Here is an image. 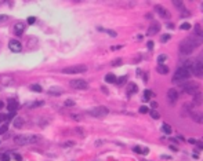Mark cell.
I'll use <instances>...</instances> for the list:
<instances>
[{"mask_svg":"<svg viewBox=\"0 0 203 161\" xmlns=\"http://www.w3.org/2000/svg\"><path fill=\"white\" fill-rule=\"evenodd\" d=\"M203 44V39L198 36H193V35H191V36L185 37L182 39L180 44H178V51H180V54L181 55H191L196 47L199 46H202Z\"/></svg>","mask_w":203,"mask_h":161,"instance_id":"cell-1","label":"cell"},{"mask_svg":"<svg viewBox=\"0 0 203 161\" xmlns=\"http://www.w3.org/2000/svg\"><path fill=\"white\" fill-rule=\"evenodd\" d=\"M191 74L196 76L199 79H203V54L198 56V58H193L192 61V65L189 68Z\"/></svg>","mask_w":203,"mask_h":161,"instance_id":"cell-2","label":"cell"},{"mask_svg":"<svg viewBox=\"0 0 203 161\" xmlns=\"http://www.w3.org/2000/svg\"><path fill=\"white\" fill-rule=\"evenodd\" d=\"M191 77V72L184 66H180V68L176 70V73L173 74V83L174 84H184L185 81Z\"/></svg>","mask_w":203,"mask_h":161,"instance_id":"cell-3","label":"cell"},{"mask_svg":"<svg viewBox=\"0 0 203 161\" xmlns=\"http://www.w3.org/2000/svg\"><path fill=\"white\" fill-rule=\"evenodd\" d=\"M181 88H182V91L185 94L192 95V96L200 94V91H202V86L198 81H185L184 84H181Z\"/></svg>","mask_w":203,"mask_h":161,"instance_id":"cell-4","label":"cell"},{"mask_svg":"<svg viewBox=\"0 0 203 161\" xmlns=\"http://www.w3.org/2000/svg\"><path fill=\"white\" fill-rule=\"evenodd\" d=\"M40 141V138L38 135H32V134H26V135H17L14 138L15 145L19 146H25V145H33Z\"/></svg>","mask_w":203,"mask_h":161,"instance_id":"cell-5","label":"cell"},{"mask_svg":"<svg viewBox=\"0 0 203 161\" xmlns=\"http://www.w3.org/2000/svg\"><path fill=\"white\" fill-rule=\"evenodd\" d=\"M89 113L90 116H93V117H97V118H101V117H105V116H108L109 113V109L107 106H95V107H91L89 109Z\"/></svg>","mask_w":203,"mask_h":161,"instance_id":"cell-6","label":"cell"},{"mask_svg":"<svg viewBox=\"0 0 203 161\" xmlns=\"http://www.w3.org/2000/svg\"><path fill=\"white\" fill-rule=\"evenodd\" d=\"M87 70L86 65H75V66H68V68L62 69V73L65 74H77V73H84Z\"/></svg>","mask_w":203,"mask_h":161,"instance_id":"cell-7","label":"cell"},{"mask_svg":"<svg viewBox=\"0 0 203 161\" xmlns=\"http://www.w3.org/2000/svg\"><path fill=\"white\" fill-rule=\"evenodd\" d=\"M69 86L72 88H75V90H87L89 83L86 80H83V79H73V80H70Z\"/></svg>","mask_w":203,"mask_h":161,"instance_id":"cell-8","label":"cell"},{"mask_svg":"<svg viewBox=\"0 0 203 161\" xmlns=\"http://www.w3.org/2000/svg\"><path fill=\"white\" fill-rule=\"evenodd\" d=\"M155 11L159 14V17H162V18H165V19H169L172 17L170 11H169L165 6H160V4H156V6H155Z\"/></svg>","mask_w":203,"mask_h":161,"instance_id":"cell-9","label":"cell"},{"mask_svg":"<svg viewBox=\"0 0 203 161\" xmlns=\"http://www.w3.org/2000/svg\"><path fill=\"white\" fill-rule=\"evenodd\" d=\"M8 48L11 50L13 52H21V51H22V44L19 43L18 40L11 39V40L8 41Z\"/></svg>","mask_w":203,"mask_h":161,"instance_id":"cell-10","label":"cell"},{"mask_svg":"<svg viewBox=\"0 0 203 161\" xmlns=\"http://www.w3.org/2000/svg\"><path fill=\"white\" fill-rule=\"evenodd\" d=\"M167 99H169V102H170L172 105H174V103L177 102V99H178V91L176 90V88H170V90L167 91Z\"/></svg>","mask_w":203,"mask_h":161,"instance_id":"cell-11","label":"cell"},{"mask_svg":"<svg viewBox=\"0 0 203 161\" xmlns=\"http://www.w3.org/2000/svg\"><path fill=\"white\" fill-rule=\"evenodd\" d=\"M160 31V25L158 22H153L149 28H148V31H146V36H155L156 33H159Z\"/></svg>","mask_w":203,"mask_h":161,"instance_id":"cell-12","label":"cell"},{"mask_svg":"<svg viewBox=\"0 0 203 161\" xmlns=\"http://www.w3.org/2000/svg\"><path fill=\"white\" fill-rule=\"evenodd\" d=\"M191 118L199 124H203V111H191Z\"/></svg>","mask_w":203,"mask_h":161,"instance_id":"cell-13","label":"cell"},{"mask_svg":"<svg viewBox=\"0 0 203 161\" xmlns=\"http://www.w3.org/2000/svg\"><path fill=\"white\" fill-rule=\"evenodd\" d=\"M7 109L10 113H15V110L18 109V102L15 99H8V105H7Z\"/></svg>","mask_w":203,"mask_h":161,"instance_id":"cell-14","label":"cell"},{"mask_svg":"<svg viewBox=\"0 0 203 161\" xmlns=\"http://www.w3.org/2000/svg\"><path fill=\"white\" fill-rule=\"evenodd\" d=\"M137 91H138L137 84H134V83H128V86H127V95H128V96H131V95H134V94H137Z\"/></svg>","mask_w":203,"mask_h":161,"instance_id":"cell-15","label":"cell"},{"mask_svg":"<svg viewBox=\"0 0 203 161\" xmlns=\"http://www.w3.org/2000/svg\"><path fill=\"white\" fill-rule=\"evenodd\" d=\"M203 103V94H198V95H195L193 96V99H192V106H200Z\"/></svg>","mask_w":203,"mask_h":161,"instance_id":"cell-16","label":"cell"},{"mask_svg":"<svg viewBox=\"0 0 203 161\" xmlns=\"http://www.w3.org/2000/svg\"><path fill=\"white\" fill-rule=\"evenodd\" d=\"M193 36H198L200 37V39H203V28L200 26V25L195 24V28H193V33H192Z\"/></svg>","mask_w":203,"mask_h":161,"instance_id":"cell-17","label":"cell"},{"mask_svg":"<svg viewBox=\"0 0 203 161\" xmlns=\"http://www.w3.org/2000/svg\"><path fill=\"white\" fill-rule=\"evenodd\" d=\"M156 72H158L159 74H167V73H169V68H167L166 65H158Z\"/></svg>","mask_w":203,"mask_h":161,"instance_id":"cell-18","label":"cell"},{"mask_svg":"<svg viewBox=\"0 0 203 161\" xmlns=\"http://www.w3.org/2000/svg\"><path fill=\"white\" fill-rule=\"evenodd\" d=\"M14 29H15V33H17V35H21V33L24 32V29H25V25L22 24V22H18V24H15Z\"/></svg>","mask_w":203,"mask_h":161,"instance_id":"cell-19","label":"cell"},{"mask_svg":"<svg viewBox=\"0 0 203 161\" xmlns=\"http://www.w3.org/2000/svg\"><path fill=\"white\" fill-rule=\"evenodd\" d=\"M104 80L107 81V83H109V84H111V83H116V76H115L113 73H108L107 76H105Z\"/></svg>","mask_w":203,"mask_h":161,"instance_id":"cell-20","label":"cell"},{"mask_svg":"<svg viewBox=\"0 0 203 161\" xmlns=\"http://www.w3.org/2000/svg\"><path fill=\"white\" fill-rule=\"evenodd\" d=\"M47 92L50 94V95H61V94H62V90H61V88H55V87H53V88H50Z\"/></svg>","mask_w":203,"mask_h":161,"instance_id":"cell-21","label":"cell"},{"mask_svg":"<svg viewBox=\"0 0 203 161\" xmlns=\"http://www.w3.org/2000/svg\"><path fill=\"white\" fill-rule=\"evenodd\" d=\"M134 151H135V153H140V154H148V151H149V150H148V149H142V147H138V146H135V147L133 149Z\"/></svg>","mask_w":203,"mask_h":161,"instance_id":"cell-22","label":"cell"},{"mask_svg":"<svg viewBox=\"0 0 203 161\" xmlns=\"http://www.w3.org/2000/svg\"><path fill=\"white\" fill-rule=\"evenodd\" d=\"M13 124H14V127H15V128H21V127H22V124H24V118H21V117L15 118Z\"/></svg>","mask_w":203,"mask_h":161,"instance_id":"cell-23","label":"cell"},{"mask_svg":"<svg viewBox=\"0 0 203 161\" xmlns=\"http://www.w3.org/2000/svg\"><path fill=\"white\" fill-rule=\"evenodd\" d=\"M162 131H163L165 134H167V135H170V134H172V127H170L169 124H162Z\"/></svg>","mask_w":203,"mask_h":161,"instance_id":"cell-24","label":"cell"},{"mask_svg":"<svg viewBox=\"0 0 203 161\" xmlns=\"http://www.w3.org/2000/svg\"><path fill=\"white\" fill-rule=\"evenodd\" d=\"M97 29H98V31H101V32H107L111 37H116V36H118V33H116L115 31H111V29H102V28H97Z\"/></svg>","mask_w":203,"mask_h":161,"instance_id":"cell-25","label":"cell"},{"mask_svg":"<svg viewBox=\"0 0 203 161\" xmlns=\"http://www.w3.org/2000/svg\"><path fill=\"white\" fill-rule=\"evenodd\" d=\"M29 88H31L32 91H35V92H42V91H43V88L39 86V84H31Z\"/></svg>","mask_w":203,"mask_h":161,"instance_id":"cell-26","label":"cell"},{"mask_svg":"<svg viewBox=\"0 0 203 161\" xmlns=\"http://www.w3.org/2000/svg\"><path fill=\"white\" fill-rule=\"evenodd\" d=\"M173 4H174V6L177 7V8H180L181 11H182V10H185V6H184V3H182V1H178V0H174V1H173Z\"/></svg>","mask_w":203,"mask_h":161,"instance_id":"cell-27","label":"cell"},{"mask_svg":"<svg viewBox=\"0 0 203 161\" xmlns=\"http://www.w3.org/2000/svg\"><path fill=\"white\" fill-rule=\"evenodd\" d=\"M170 39H172V36L169 33H165V35H162V37H160V43H167Z\"/></svg>","mask_w":203,"mask_h":161,"instance_id":"cell-28","label":"cell"},{"mask_svg":"<svg viewBox=\"0 0 203 161\" xmlns=\"http://www.w3.org/2000/svg\"><path fill=\"white\" fill-rule=\"evenodd\" d=\"M167 59V55L166 54H160V55L158 56V62H159V65H163V62Z\"/></svg>","mask_w":203,"mask_h":161,"instance_id":"cell-29","label":"cell"},{"mask_svg":"<svg viewBox=\"0 0 203 161\" xmlns=\"http://www.w3.org/2000/svg\"><path fill=\"white\" fill-rule=\"evenodd\" d=\"M7 130H8V123H4L1 127H0V135H3V134H6Z\"/></svg>","mask_w":203,"mask_h":161,"instance_id":"cell-30","label":"cell"},{"mask_svg":"<svg viewBox=\"0 0 203 161\" xmlns=\"http://www.w3.org/2000/svg\"><path fill=\"white\" fill-rule=\"evenodd\" d=\"M43 105V102L42 101H36V102H33V103H28V107H38V106H42Z\"/></svg>","mask_w":203,"mask_h":161,"instance_id":"cell-31","label":"cell"},{"mask_svg":"<svg viewBox=\"0 0 203 161\" xmlns=\"http://www.w3.org/2000/svg\"><path fill=\"white\" fill-rule=\"evenodd\" d=\"M144 94H145V96H144V99H145V101H148L151 96H153V92L151 91V90H145V91H144Z\"/></svg>","mask_w":203,"mask_h":161,"instance_id":"cell-32","label":"cell"},{"mask_svg":"<svg viewBox=\"0 0 203 161\" xmlns=\"http://www.w3.org/2000/svg\"><path fill=\"white\" fill-rule=\"evenodd\" d=\"M180 29H181V31H188V29H191V24H188V22H184V24L180 26Z\"/></svg>","mask_w":203,"mask_h":161,"instance_id":"cell-33","label":"cell"},{"mask_svg":"<svg viewBox=\"0 0 203 161\" xmlns=\"http://www.w3.org/2000/svg\"><path fill=\"white\" fill-rule=\"evenodd\" d=\"M126 79H127V76H122V77H119V79H116V83H118L119 86H122V84L126 81Z\"/></svg>","mask_w":203,"mask_h":161,"instance_id":"cell-34","label":"cell"},{"mask_svg":"<svg viewBox=\"0 0 203 161\" xmlns=\"http://www.w3.org/2000/svg\"><path fill=\"white\" fill-rule=\"evenodd\" d=\"M149 114H151V116H152V118H155V120H158V118L160 117V116H159V113L156 110H151V111H149Z\"/></svg>","mask_w":203,"mask_h":161,"instance_id":"cell-35","label":"cell"},{"mask_svg":"<svg viewBox=\"0 0 203 161\" xmlns=\"http://www.w3.org/2000/svg\"><path fill=\"white\" fill-rule=\"evenodd\" d=\"M119 65H122V58H119V59H115V61H112V66H119Z\"/></svg>","mask_w":203,"mask_h":161,"instance_id":"cell-36","label":"cell"},{"mask_svg":"<svg viewBox=\"0 0 203 161\" xmlns=\"http://www.w3.org/2000/svg\"><path fill=\"white\" fill-rule=\"evenodd\" d=\"M73 145H75V142H72V141H69V142H64L62 147H70V146H73Z\"/></svg>","mask_w":203,"mask_h":161,"instance_id":"cell-37","label":"cell"},{"mask_svg":"<svg viewBox=\"0 0 203 161\" xmlns=\"http://www.w3.org/2000/svg\"><path fill=\"white\" fill-rule=\"evenodd\" d=\"M1 161H10V156L7 154V153H3L1 154Z\"/></svg>","mask_w":203,"mask_h":161,"instance_id":"cell-38","label":"cell"},{"mask_svg":"<svg viewBox=\"0 0 203 161\" xmlns=\"http://www.w3.org/2000/svg\"><path fill=\"white\" fill-rule=\"evenodd\" d=\"M148 111H149V109L146 106H141L140 107V113H148Z\"/></svg>","mask_w":203,"mask_h":161,"instance_id":"cell-39","label":"cell"},{"mask_svg":"<svg viewBox=\"0 0 203 161\" xmlns=\"http://www.w3.org/2000/svg\"><path fill=\"white\" fill-rule=\"evenodd\" d=\"M153 46H155V44H153L152 40H149V41L146 43V47H148V50H152V48H153Z\"/></svg>","mask_w":203,"mask_h":161,"instance_id":"cell-40","label":"cell"},{"mask_svg":"<svg viewBox=\"0 0 203 161\" xmlns=\"http://www.w3.org/2000/svg\"><path fill=\"white\" fill-rule=\"evenodd\" d=\"M35 22H36V18H35V17H29V18H28V24L29 25L35 24Z\"/></svg>","mask_w":203,"mask_h":161,"instance_id":"cell-41","label":"cell"},{"mask_svg":"<svg viewBox=\"0 0 203 161\" xmlns=\"http://www.w3.org/2000/svg\"><path fill=\"white\" fill-rule=\"evenodd\" d=\"M7 19H8V17H7V15L0 14V24H1V22H4V21H7Z\"/></svg>","mask_w":203,"mask_h":161,"instance_id":"cell-42","label":"cell"},{"mask_svg":"<svg viewBox=\"0 0 203 161\" xmlns=\"http://www.w3.org/2000/svg\"><path fill=\"white\" fill-rule=\"evenodd\" d=\"M65 105H66V106H73V105H75V102H73V101H66V102H65Z\"/></svg>","mask_w":203,"mask_h":161,"instance_id":"cell-43","label":"cell"},{"mask_svg":"<svg viewBox=\"0 0 203 161\" xmlns=\"http://www.w3.org/2000/svg\"><path fill=\"white\" fill-rule=\"evenodd\" d=\"M14 158H15L17 161H22V157H21L19 154H14Z\"/></svg>","mask_w":203,"mask_h":161,"instance_id":"cell-44","label":"cell"},{"mask_svg":"<svg viewBox=\"0 0 203 161\" xmlns=\"http://www.w3.org/2000/svg\"><path fill=\"white\" fill-rule=\"evenodd\" d=\"M196 139H189V143H192V145H196Z\"/></svg>","mask_w":203,"mask_h":161,"instance_id":"cell-45","label":"cell"},{"mask_svg":"<svg viewBox=\"0 0 203 161\" xmlns=\"http://www.w3.org/2000/svg\"><path fill=\"white\" fill-rule=\"evenodd\" d=\"M119 48H122V46H113V47H112V50H119Z\"/></svg>","mask_w":203,"mask_h":161,"instance_id":"cell-46","label":"cell"},{"mask_svg":"<svg viewBox=\"0 0 203 161\" xmlns=\"http://www.w3.org/2000/svg\"><path fill=\"white\" fill-rule=\"evenodd\" d=\"M196 145L199 146V149H203V143L202 142H196Z\"/></svg>","mask_w":203,"mask_h":161,"instance_id":"cell-47","label":"cell"},{"mask_svg":"<svg viewBox=\"0 0 203 161\" xmlns=\"http://www.w3.org/2000/svg\"><path fill=\"white\" fill-rule=\"evenodd\" d=\"M167 28H169V29H174V25H173V24H167Z\"/></svg>","mask_w":203,"mask_h":161,"instance_id":"cell-48","label":"cell"},{"mask_svg":"<svg viewBox=\"0 0 203 161\" xmlns=\"http://www.w3.org/2000/svg\"><path fill=\"white\" fill-rule=\"evenodd\" d=\"M151 105H152V107H153V109H155V107H156V106H158V103H156V102H152V103H151Z\"/></svg>","mask_w":203,"mask_h":161,"instance_id":"cell-49","label":"cell"},{"mask_svg":"<svg viewBox=\"0 0 203 161\" xmlns=\"http://www.w3.org/2000/svg\"><path fill=\"white\" fill-rule=\"evenodd\" d=\"M142 37H144L142 35H138V36H137V39H138V40H142Z\"/></svg>","mask_w":203,"mask_h":161,"instance_id":"cell-50","label":"cell"},{"mask_svg":"<svg viewBox=\"0 0 203 161\" xmlns=\"http://www.w3.org/2000/svg\"><path fill=\"white\" fill-rule=\"evenodd\" d=\"M3 106H4V103H3V102H0V109H1Z\"/></svg>","mask_w":203,"mask_h":161,"instance_id":"cell-51","label":"cell"},{"mask_svg":"<svg viewBox=\"0 0 203 161\" xmlns=\"http://www.w3.org/2000/svg\"><path fill=\"white\" fill-rule=\"evenodd\" d=\"M141 161H148V160H144V158H141Z\"/></svg>","mask_w":203,"mask_h":161,"instance_id":"cell-52","label":"cell"}]
</instances>
